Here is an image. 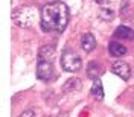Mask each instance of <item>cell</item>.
Listing matches in <instances>:
<instances>
[{
	"label": "cell",
	"instance_id": "cell-1",
	"mask_svg": "<svg viewBox=\"0 0 134 117\" xmlns=\"http://www.w3.org/2000/svg\"><path fill=\"white\" fill-rule=\"evenodd\" d=\"M69 23V8L66 3L55 0L41 9V27L47 32H63Z\"/></svg>",
	"mask_w": 134,
	"mask_h": 117
},
{
	"label": "cell",
	"instance_id": "cell-2",
	"mask_svg": "<svg viewBox=\"0 0 134 117\" xmlns=\"http://www.w3.org/2000/svg\"><path fill=\"white\" fill-rule=\"evenodd\" d=\"M12 21L15 23L18 27H32L35 25V20H37V11L32 6H17L12 11Z\"/></svg>",
	"mask_w": 134,
	"mask_h": 117
},
{
	"label": "cell",
	"instance_id": "cell-3",
	"mask_svg": "<svg viewBox=\"0 0 134 117\" xmlns=\"http://www.w3.org/2000/svg\"><path fill=\"white\" fill-rule=\"evenodd\" d=\"M61 64H63V68L66 70V72H72V73H75L78 72L79 68H81V58L73 53V52H70V50H67L63 53V58H61Z\"/></svg>",
	"mask_w": 134,
	"mask_h": 117
},
{
	"label": "cell",
	"instance_id": "cell-4",
	"mask_svg": "<svg viewBox=\"0 0 134 117\" xmlns=\"http://www.w3.org/2000/svg\"><path fill=\"white\" fill-rule=\"evenodd\" d=\"M37 76L41 81H49L53 76V64L49 61H38L37 64Z\"/></svg>",
	"mask_w": 134,
	"mask_h": 117
},
{
	"label": "cell",
	"instance_id": "cell-5",
	"mask_svg": "<svg viewBox=\"0 0 134 117\" xmlns=\"http://www.w3.org/2000/svg\"><path fill=\"white\" fill-rule=\"evenodd\" d=\"M111 72L114 75H117L120 79H124V81H128L131 78V68H130V66L125 61H116L111 66Z\"/></svg>",
	"mask_w": 134,
	"mask_h": 117
},
{
	"label": "cell",
	"instance_id": "cell-6",
	"mask_svg": "<svg viewBox=\"0 0 134 117\" xmlns=\"http://www.w3.org/2000/svg\"><path fill=\"white\" fill-rule=\"evenodd\" d=\"M53 58H55V47L53 46H43L41 49L38 50V61L53 62Z\"/></svg>",
	"mask_w": 134,
	"mask_h": 117
},
{
	"label": "cell",
	"instance_id": "cell-7",
	"mask_svg": "<svg viewBox=\"0 0 134 117\" xmlns=\"http://www.w3.org/2000/svg\"><path fill=\"white\" fill-rule=\"evenodd\" d=\"M100 73H102V66H100L98 61H92V62H88V66H87V76L90 78V79H99Z\"/></svg>",
	"mask_w": 134,
	"mask_h": 117
},
{
	"label": "cell",
	"instance_id": "cell-8",
	"mask_svg": "<svg viewBox=\"0 0 134 117\" xmlns=\"http://www.w3.org/2000/svg\"><path fill=\"white\" fill-rule=\"evenodd\" d=\"M81 47L85 52H92L96 47V38L93 37L92 33H84L82 38H81Z\"/></svg>",
	"mask_w": 134,
	"mask_h": 117
},
{
	"label": "cell",
	"instance_id": "cell-9",
	"mask_svg": "<svg viewBox=\"0 0 134 117\" xmlns=\"http://www.w3.org/2000/svg\"><path fill=\"white\" fill-rule=\"evenodd\" d=\"M108 50L110 53H111V56H116V58H120V56H124L126 53V47L124 46V44H120V43H110L108 46Z\"/></svg>",
	"mask_w": 134,
	"mask_h": 117
},
{
	"label": "cell",
	"instance_id": "cell-10",
	"mask_svg": "<svg viewBox=\"0 0 134 117\" xmlns=\"http://www.w3.org/2000/svg\"><path fill=\"white\" fill-rule=\"evenodd\" d=\"M114 37L120 38V40H133L134 32H133V29H130L126 26H119L116 29V32H114Z\"/></svg>",
	"mask_w": 134,
	"mask_h": 117
},
{
	"label": "cell",
	"instance_id": "cell-11",
	"mask_svg": "<svg viewBox=\"0 0 134 117\" xmlns=\"http://www.w3.org/2000/svg\"><path fill=\"white\" fill-rule=\"evenodd\" d=\"M92 96L96 100H102L104 99V87H102V82L100 79H94L92 85Z\"/></svg>",
	"mask_w": 134,
	"mask_h": 117
},
{
	"label": "cell",
	"instance_id": "cell-12",
	"mask_svg": "<svg viewBox=\"0 0 134 117\" xmlns=\"http://www.w3.org/2000/svg\"><path fill=\"white\" fill-rule=\"evenodd\" d=\"M79 87H81L79 79H78V78H72V79H67L66 81L63 90H64V93H73V91H76V90H79Z\"/></svg>",
	"mask_w": 134,
	"mask_h": 117
},
{
	"label": "cell",
	"instance_id": "cell-13",
	"mask_svg": "<svg viewBox=\"0 0 134 117\" xmlns=\"http://www.w3.org/2000/svg\"><path fill=\"white\" fill-rule=\"evenodd\" d=\"M99 17L102 20H105V21H111L113 17H114V12H113V9H110V8H102L99 12Z\"/></svg>",
	"mask_w": 134,
	"mask_h": 117
},
{
	"label": "cell",
	"instance_id": "cell-14",
	"mask_svg": "<svg viewBox=\"0 0 134 117\" xmlns=\"http://www.w3.org/2000/svg\"><path fill=\"white\" fill-rule=\"evenodd\" d=\"M20 117H37V114H35V111H32V109H26V111H23L20 114Z\"/></svg>",
	"mask_w": 134,
	"mask_h": 117
},
{
	"label": "cell",
	"instance_id": "cell-15",
	"mask_svg": "<svg viewBox=\"0 0 134 117\" xmlns=\"http://www.w3.org/2000/svg\"><path fill=\"white\" fill-rule=\"evenodd\" d=\"M96 2H99V3H104V2H107V0H96Z\"/></svg>",
	"mask_w": 134,
	"mask_h": 117
}]
</instances>
